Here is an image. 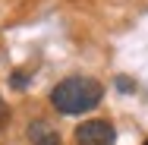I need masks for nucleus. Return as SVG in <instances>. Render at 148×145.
Returning a JSON list of instances; mask_svg holds the SVG:
<instances>
[{"label":"nucleus","mask_w":148,"mask_h":145,"mask_svg":"<svg viewBox=\"0 0 148 145\" xmlns=\"http://www.w3.org/2000/svg\"><path fill=\"white\" fill-rule=\"evenodd\" d=\"M145 145H148V139H145Z\"/></svg>","instance_id":"nucleus-8"},{"label":"nucleus","mask_w":148,"mask_h":145,"mask_svg":"<svg viewBox=\"0 0 148 145\" xmlns=\"http://www.w3.org/2000/svg\"><path fill=\"white\" fill-rule=\"evenodd\" d=\"M29 139H32L35 145H41V142H57V133H54L44 120H35V123L29 126Z\"/></svg>","instance_id":"nucleus-3"},{"label":"nucleus","mask_w":148,"mask_h":145,"mask_svg":"<svg viewBox=\"0 0 148 145\" xmlns=\"http://www.w3.org/2000/svg\"><path fill=\"white\" fill-rule=\"evenodd\" d=\"M117 88H120V91H132L136 85H132V82H129L126 76H120V79H117Z\"/></svg>","instance_id":"nucleus-5"},{"label":"nucleus","mask_w":148,"mask_h":145,"mask_svg":"<svg viewBox=\"0 0 148 145\" xmlns=\"http://www.w3.org/2000/svg\"><path fill=\"white\" fill-rule=\"evenodd\" d=\"M41 145H60V139H57V142H41Z\"/></svg>","instance_id":"nucleus-7"},{"label":"nucleus","mask_w":148,"mask_h":145,"mask_svg":"<svg viewBox=\"0 0 148 145\" xmlns=\"http://www.w3.org/2000/svg\"><path fill=\"white\" fill-rule=\"evenodd\" d=\"M117 142V133H114V123L107 120H88L76 129V145H114Z\"/></svg>","instance_id":"nucleus-2"},{"label":"nucleus","mask_w":148,"mask_h":145,"mask_svg":"<svg viewBox=\"0 0 148 145\" xmlns=\"http://www.w3.org/2000/svg\"><path fill=\"white\" fill-rule=\"evenodd\" d=\"M6 120H10V111H6V104H3V98H0V129L6 126Z\"/></svg>","instance_id":"nucleus-6"},{"label":"nucleus","mask_w":148,"mask_h":145,"mask_svg":"<svg viewBox=\"0 0 148 145\" xmlns=\"http://www.w3.org/2000/svg\"><path fill=\"white\" fill-rule=\"evenodd\" d=\"M25 82H29V73H25V69H16V76H13V88H25Z\"/></svg>","instance_id":"nucleus-4"},{"label":"nucleus","mask_w":148,"mask_h":145,"mask_svg":"<svg viewBox=\"0 0 148 145\" xmlns=\"http://www.w3.org/2000/svg\"><path fill=\"white\" fill-rule=\"evenodd\" d=\"M104 98V88L98 79H88V76H69L54 85L51 91V104L57 107L60 114L76 117V114H88L91 107H98Z\"/></svg>","instance_id":"nucleus-1"}]
</instances>
